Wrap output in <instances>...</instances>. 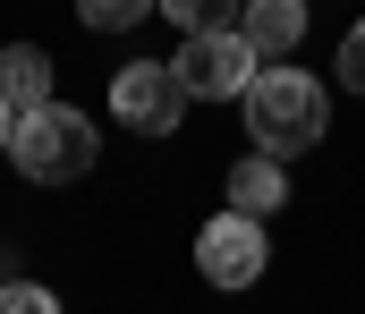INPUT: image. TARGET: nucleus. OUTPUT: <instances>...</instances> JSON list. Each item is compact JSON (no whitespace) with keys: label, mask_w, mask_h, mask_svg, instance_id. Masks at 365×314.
<instances>
[{"label":"nucleus","mask_w":365,"mask_h":314,"mask_svg":"<svg viewBox=\"0 0 365 314\" xmlns=\"http://www.w3.org/2000/svg\"><path fill=\"white\" fill-rule=\"evenodd\" d=\"M323 127H331V94H323V77H306L297 60H289V68H264V77L247 85V136H255V153L297 162L306 145H323Z\"/></svg>","instance_id":"obj_1"},{"label":"nucleus","mask_w":365,"mask_h":314,"mask_svg":"<svg viewBox=\"0 0 365 314\" xmlns=\"http://www.w3.org/2000/svg\"><path fill=\"white\" fill-rule=\"evenodd\" d=\"M9 162L34 179V187H68V179H93V162H102V136H93L86 110L68 103H43L17 119V145H9Z\"/></svg>","instance_id":"obj_2"},{"label":"nucleus","mask_w":365,"mask_h":314,"mask_svg":"<svg viewBox=\"0 0 365 314\" xmlns=\"http://www.w3.org/2000/svg\"><path fill=\"white\" fill-rule=\"evenodd\" d=\"M170 68H179V85L195 94V103H230V94L247 103V85L264 77V60H255V43H247L238 26H230V34H187Z\"/></svg>","instance_id":"obj_3"},{"label":"nucleus","mask_w":365,"mask_h":314,"mask_svg":"<svg viewBox=\"0 0 365 314\" xmlns=\"http://www.w3.org/2000/svg\"><path fill=\"white\" fill-rule=\"evenodd\" d=\"M264 263H272V238H264L255 212L221 204L204 229H195V272H204L212 289H247V281H264Z\"/></svg>","instance_id":"obj_4"},{"label":"nucleus","mask_w":365,"mask_h":314,"mask_svg":"<svg viewBox=\"0 0 365 314\" xmlns=\"http://www.w3.org/2000/svg\"><path fill=\"white\" fill-rule=\"evenodd\" d=\"M187 103H195V94L179 85V68H162V60H128V68L110 77V110H119L136 136H170L187 119Z\"/></svg>","instance_id":"obj_5"},{"label":"nucleus","mask_w":365,"mask_h":314,"mask_svg":"<svg viewBox=\"0 0 365 314\" xmlns=\"http://www.w3.org/2000/svg\"><path fill=\"white\" fill-rule=\"evenodd\" d=\"M238 34L255 43V60H264V68H289V51L306 43V0H247Z\"/></svg>","instance_id":"obj_6"},{"label":"nucleus","mask_w":365,"mask_h":314,"mask_svg":"<svg viewBox=\"0 0 365 314\" xmlns=\"http://www.w3.org/2000/svg\"><path fill=\"white\" fill-rule=\"evenodd\" d=\"M0 103L17 110V119L51 103V60H43L34 43H9V51H0Z\"/></svg>","instance_id":"obj_7"},{"label":"nucleus","mask_w":365,"mask_h":314,"mask_svg":"<svg viewBox=\"0 0 365 314\" xmlns=\"http://www.w3.org/2000/svg\"><path fill=\"white\" fill-rule=\"evenodd\" d=\"M289 204V179H280V162L272 153H247V162H230V212H280Z\"/></svg>","instance_id":"obj_8"},{"label":"nucleus","mask_w":365,"mask_h":314,"mask_svg":"<svg viewBox=\"0 0 365 314\" xmlns=\"http://www.w3.org/2000/svg\"><path fill=\"white\" fill-rule=\"evenodd\" d=\"M162 17H170L179 34H230V26L247 17V0H162Z\"/></svg>","instance_id":"obj_9"},{"label":"nucleus","mask_w":365,"mask_h":314,"mask_svg":"<svg viewBox=\"0 0 365 314\" xmlns=\"http://www.w3.org/2000/svg\"><path fill=\"white\" fill-rule=\"evenodd\" d=\"M77 17H86L93 34H128V26L153 17V0H77Z\"/></svg>","instance_id":"obj_10"},{"label":"nucleus","mask_w":365,"mask_h":314,"mask_svg":"<svg viewBox=\"0 0 365 314\" xmlns=\"http://www.w3.org/2000/svg\"><path fill=\"white\" fill-rule=\"evenodd\" d=\"M0 314H60V298L43 281H0Z\"/></svg>","instance_id":"obj_11"},{"label":"nucleus","mask_w":365,"mask_h":314,"mask_svg":"<svg viewBox=\"0 0 365 314\" xmlns=\"http://www.w3.org/2000/svg\"><path fill=\"white\" fill-rule=\"evenodd\" d=\"M340 85H357V94H365V17L349 26V43H340Z\"/></svg>","instance_id":"obj_12"},{"label":"nucleus","mask_w":365,"mask_h":314,"mask_svg":"<svg viewBox=\"0 0 365 314\" xmlns=\"http://www.w3.org/2000/svg\"><path fill=\"white\" fill-rule=\"evenodd\" d=\"M9 145H17V110L0 103V153H9Z\"/></svg>","instance_id":"obj_13"}]
</instances>
